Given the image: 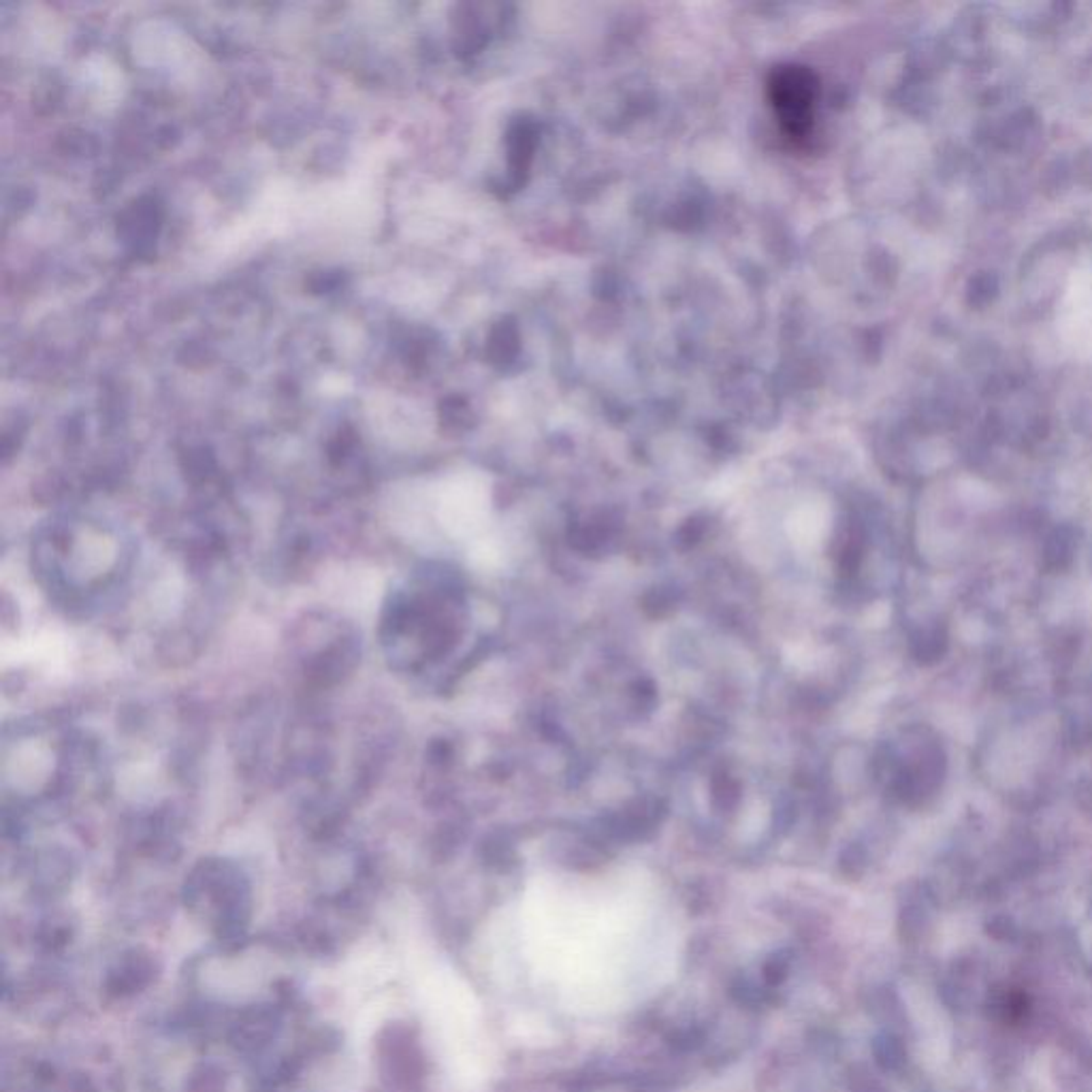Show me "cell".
I'll return each mask as SVG.
<instances>
[{"label":"cell","instance_id":"obj_1","mask_svg":"<svg viewBox=\"0 0 1092 1092\" xmlns=\"http://www.w3.org/2000/svg\"><path fill=\"white\" fill-rule=\"evenodd\" d=\"M184 898L188 907L209 909L214 914L220 941L242 938L250 915V890L246 877L223 860H207L186 881Z\"/></svg>","mask_w":1092,"mask_h":1092},{"label":"cell","instance_id":"obj_2","mask_svg":"<svg viewBox=\"0 0 1092 1092\" xmlns=\"http://www.w3.org/2000/svg\"><path fill=\"white\" fill-rule=\"evenodd\" d=\"M819 83L807 66H779L769 82V97L783 131L792 139H804L813 127Z\"/></svg>","mask_w":1092,"mask_h":1092},{"label":"cell","instance_id":"obj_3","mask_svg":"<svg viewBox=\"0 0 1092 1092\" xmlns=\"http://www.w3.org/2000/svg\"><path fill=\"white\" fill-rule=\"evenodd\" d=\"M160 226V209L154 199H139L124 209L118 218V235L122 233L124 242L135 246V250H143L152 246Z\"/></svg>","mask_w":1092,"mask_h":1092},{"label":"cell","instance_id":"obj_4","mask_svg":"<svg viewBox=\"0 0 1092 1092\" xmlns=\"http://www.w3.org/2000/svg\"><path fill=\"white\" fill-rule=\"evenodd\" d=\"M154 977V962L137 952L122 958L116 969L109 973L107 988L118 996H129L146 988Z\"/></svg>","mask_w":1092,"mask_h":1092},{"label":"cell","instance_id":"obj_5","mask_svg":"<svg viewBox=\"0 0 1092 1092\" xmlns=\"http://www.w3.org/2000/svg\"><path fill=\"white\" fill-rule=\"evenodd\" d=\"M275 1015L270 1009H252L242 1020H237L233 1029L235 1048L252 1052L270 1043L275 1033Z\"/></svg>","mask_w":1092,"mask_h":1092},{"label":"cell","instance_id":"obj_6","mask_svg":"<svg viewBox=\"0 0 1092 1092\" xmlns=\"http://www.w3.org/2000/svg\"><path fill=\"white\" fill-rule=\"evenodd\" d=\"M1071 553H1073V540L1071 535L1065 534V530H1056L1046 544V563L1050 568H1065L1067 563L1071 561Z\"/></svg>","mask_w":1092,"mask_h":1092},{"label":"cell","instance_id":"obj_7","mask_svg":"<svg viewBox=\"0 0 1092 1092\" xmlns=\"http://www.w3.org/2000/svg\"><path fill=\"white\" fill-rule=\"evenodd\" d=\"M790 966H792V954L788 950L771 954L762 966L764 984L769 985V988H777L779 984L785 982V977H788Z\"/></svg>","mask_w":1092,"mask_h":1092},{"label":"cell","instance_id":"obj_8","mask_svg":"<svg viewBox=\"0 0 1092 1092\" xmlns=\"http://www.w3.org/2000/svg\"><path fill=\"white\" fill-rule=\"evenodd\" d=\"M769 985H758L751 980H736V984L732 985V996L741 1005H747V1008H758L766 999H769Z\"/></svg>","mask_w":1092,"mask_h":1092}]
</instances>
